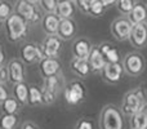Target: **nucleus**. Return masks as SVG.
I'll list each match as a JSON object with an SVG mask.
<instances>
[{
    "label": "nucleus",
    "mask_w": 147,
    "mask_h": 129,
    "mask_svg": "<svg viewBox=\"0 0 147 129\" xmlns=\"http://www.w3.org/2000/svg\"><path fill=\"white\" fill-rule=\"evenodd\" d=\"M147 103V92L143 86H136L134 89L127 92L123 97L120 111L124 116H133L145 107Z\"/></svg>",
    "instance_id": "nucleus-1"
},
{
    "label": "nucleus",
    "mask_w": 147,
    "mask_h": 129,
    "mask_svg": "<svg viewBox=\"0 0 147 129\" xmlns=\"http://www.w3.org/2000/svg\"><path fill=\"white\" fill-rule=\"evenodd\" d=\"M99 129H124V115L115 105H105L99 111Z\"/></svg>",
    "instance_id": "nucleus-2"
},
{
    "label": "nucleus",
    "mask_w": 147,
    "mask_h": 129,
    "mask_svg": "<svg viewBox=\"0 0 147 129\" xmlns=\"http://www.w3.org/2000/svg\"><path fill=\"white\" fill-rule=\"evenodd\" d=\"M28 23L17 13H13L4 22L5 35L10 43H18L23 40L28 34Z\"/></svg>",
    "instance_id": "nucleus-3"
},
{
    "label": "nucleus",
    "mask_w": 147,
    "mask_h": 129,
    "mask_svg": "<svg viewBox=\"0 0 147 129\" xmlns=\"http://www.w3.org/2000/svg\"><path fill=\"white\" fill-rule=\"evenodd\" d=\"M14 13L23 18L28 25H36L43 20V12L39 7V1L32 0H20L14 7Z\"/></svg>",
    "instance_id": "nucleus-4"
},
{
    "label": "nucleus",
    "mask_w": 147,
    "mask_h": 129,
    "mask_svg": "<svg viewBox=\"0 0 147 129\" xmlns=\"http://www.w3.org/2000/svg\"><path fill=\"white\" fill-rule=\"evenodd\" d=\"M63 84V75L52 76V78L44 79L43 84H41L40 89L43 93V105H52L57 99L58 94L61 93L62 88H65Z\"/></svg>",
    "instance_id": "nucleus-5"
},
{
    "label": "nucleus",
    "mask_w": 147,
    "mask_h": 129,
    "mask_svg": "<svg viewBox=\"0 0 147 129\" xmlns=\"http://www.w3.org/2000/svg\"><path fill=\"white\" fill-rule=\"evenodd\" d=\"M121 65L127 75L132 76V78H138L145 71L146 61L143 54H141L140 52H129L123 58Z\"/></svg>",
    "instance_id": "nucleus-6"
},
{
    "label": "nucleus",
    "mask_w": 147,
    "mask_h": 129,
    "mask_svg": "<svg viewBox=\"0 0 147 129\" xmlns=\"http://www.w3.org/2000/svg\"><path fill=\"white\" fill-rule=\"evenodd\" d=\"M86 96L85 85L81 80H72L65 86L63 89V97L65 102L69 106H76L81 103Z\"/></svg>",
    "instance_id": "nucleus-7"
},
{
    "label": "nucleus",
    "mask_w": 147,
    "mask_h": 129,
    "mask_svg": "<svg viewBox=\"0 0 147 129\" xmlns=\"http://www.w3.org/2000/svg\"><path fill=\"white\" fill-rule=\"evenodd\" d=\"M132 28L133 25L132 22L129 21L128 17H120L115 18L112 21L111 26H110V31H111V35L116 39L117 41H125V40H129V36L130 32H132Z\"/></svg>",
    "instance_id": "nucleus-8"
},
{
    "label": "nucleus",
    "mask_w": 147,
    "mask_h": 129,
    "mask_svg": "<svg viewBox=\"0 0 147 129\" xmlns=\"http://www.w3.org/2000/svg\"><path fill=\"white\" fill-rule=\"evenodd\" d=\"M45 58L41 47L35 43H26L20 49V59L23 65H35Z\"/></svg>",
    "instance_id": "nucleus-9"
},
{
    "label": "nucleus",
    "mask_w": 147,
    "mask_h": 129,
    "mask_svg": "<svg viewBox=\"0 0 147 129\" xmlns=\"http://www.w3.org/2000/svg\"><path fill=\"white\" fill-rule=\"evenodd\" d=\"M62 43L63 41L57 35L45 36V39L41 43V51L45 58H58L62 51Z\"/></svg>",
    "instance_id": "nucleus-10"
},
{
    "label": "nucleus",
    "mask_w": 147,
    "mask_h": 129,
    "mask_svg": "<svg viewBox=\"0 0 147 129\" xmlns=\"http://www.w3.org/2000/svg\"><path fill=\"white\" fill-rule=\"evenodd\" d=\"M8 70V81L13 85L20 83H25V65L21 59L13 58L8 62L7 65Z\"/></svg>",
    "instance_id": "nucleus-11"
},
{
    "label": "nucleus",
    "mask_w": 147,
    "mask_h": 129,
    "mask_svg": "<svg viewBox=\"0 0 147 129\" xmlns=\"http://www.w3.org/2000/svg\"><path fill=\"white\" fill-rule=\"evenodd\" d=\"M124 68L121 63H107L105 68L101 71V78L107 84H117L123 78Z\"/></svg>",
    "instance_id": "nucleus-12"
},
{
    "label": "nucleus",
    "mask_w": 147,
    "mask_h": 129,
    "mask_svg": "<svg viewBox=\"0 0 147 129\" xmlns=\"http://www.w3.org/2000/svg\"><path fill=\"white\" fill-rule=\"evenodd\" d=\"M39 74L43 79H48L52 76H56L61 74L62 65L58 58H44L39 62Z\"/></svg>",
    "instance_id": "nucleus-13"
},
{
    "label": "nucleus",
    "mask_w": 147,
    "mask_h": 129,
    "mask_svg": "<svg viewBox=\"0 0 147 129\" xmlns=\"http://www.w3.org/2000/svg\"><path fill=\"white\" fill-rule=\"evenodd\" d=\"M129 43L136 49H142L147 45V23L134 25L129 36Z\"/></svg>",
    "instance_id": "nucleus-14"
},
{
    "label": "nucleus",
    "mask_w": 147,
    "mask_h": 129,
    "mask_svg": "<svg viewBox=\"0 0 147 129\" xmlns=\"http://www.w3.org/2000/svg\"><path fill=\"white\" fill-rule=\"evenodd\" d=\"M92 49H93V44L89 39L84 38V36H79L74 40L72 43V56L75 58H81V59H88L89 54H90Z\"/></svg>",
    "instance_id": "nucleus-15"
},
{
    "label": "nucleus",
    "mask_w": 147,
    "mask_h": 129,
    "mask_svg": "<svg viewBox=\"0 0 147 129\" xmlns=\"http://www.w3.org/2000/svg\"><path fill=\"white\" fill-rule=\"evenodd\" d=\"M59 23L61 20L57 17V14H44L41 20V28L47 36H54L58 34Z\"/></svg>",
    "instance_id": "nucleus-16"
},
{
    "label": "nucleus",
    "mask_w": 147,
    "mask_h": 129,
    "mask_svg": "<svg viewBox=\"0 0 147 129\" xmlns=\"http://www.w3.org/2000/svg\"><path fill=\"white\" fill-rule=\"evenodd\" d=\"M88 62L89 66H90L92 72H99V74L105 68V66L107 65L106 59H105V57L102 56L101 51H99L98 45H93V49H92L90 54L88 57Z\"/></svg>",
    "instance_id": "nucleus-17"
},
{
    "label": "nucleus",
    "mask_w": 147,
    "mask_h": 129,
    "mask_svg": "<svg viewBox=\"0 0 147 129\" xmlns=\"http://www.w3.org/2000/svg\"><path fill=\"white\" fill-rule=\"evenodd\" d=\"M76 32H78V27H76L75 21L74 20H61L57 36H58L62 41L74 39V36L76 35Z\"/></svg>",
    "instance_id": "nucleus-18"
},
{
    "label": "nucleus",
    "mask_w": 147,
    "mask_h": 129,
    "mask_svg": "<svg viewBox=\"0 0 147 129\" xmlns=\"http://www.w3.org/2000/svg\"><path fill=\"white\" fill-rule=\"evenodd\" d=\"M76 4L72 0H61L58 1L56 14L59 20H72L74 14L76 12Z\"/></svg>",
    "instance_id": "nucleus-19"
},
{
    "label": "nucleus",
    "mask_w": 147,
    "mask_h": 129,
    "mask_svg": "<svg viewBox=\"0 0 147 129\" xmlns=\"http://www.w3.org/2000/svg\"><path fill=\"white\" fill-rule=\"evenodd\" d=\"M70 68L79 78H88L89 74L92 72L88 59L75 58V57H72L71 61H70Z\"/></svg>",
    "instance_id": "nucleus-20"
},
{
    "label": "nucleus",
    "mask_w": 147,
    "mask_h": 129,
    "mask_svg": "<svg viewBox=\"0 0 147 129\" xmlns=\"http://www.w3.org/2000/svg\"><path fill=\"white\" fill-rule=\"evenodd\" d=\"M129 21L132 22V25H141V23H147V7L143 3L137 1V4L134 5L132 13L128 16Z\"/></svg>",
    "instance_id": "nucleus-21"
},
{
    "label": "nucleus",
    "mask_w": 147,
    "mask_h": 129,
    "mask_svg": "<svg viewBox=\"0 0 147 129\" xmlns=\"http://www.w3.org/2000/svg\"><path fill=\"white\" fill-rule=\"evenodd\" d=\"M98 48L107 63H120V53L117 48H115L112 44L102 43L98 45Z\"/></svg>",
    "instance_id": "nucleus-22"
},
{
    "label": "nucleus",
    "mask_w": 147,
    "mask_h": 129,
    "mask_svg": "<svg viewBox=\"0 0 147 129\" xmlns=\"http://www.w3.org/2000/svg\"><path fill=\"white\" fill-rule=\"evenodd\" d=\"M13 98L21 105H28V85L26 83H20L13 85Z\"/></svg>",
    "instance_id": "nucleus-23"
},
{
    "label": "nucleus",
    "mask_w": 147,
    "mask_h": 129,
    "mask_svg": "<svg viewBox=\"0 0 147 129\" xmlns=\"http://www.w3.org/2000/svg\"><path fill=\"white\" fill-rule=\"evenodd\" d=\"M130 129H147V103L140 112L130 116Z\"/></svg>",
    "instance_id": "nucleus-24"
},
{
    "label": "nucleus",
    "mask_w": 147,
    "mask_h": 129,
    "mask_svg": "<svg viewBox=\"0 0 147 129\" xmlns=\"http://www.w3.org/2000/svg\"><path fill=\"white\" fill-rule=\"evenodd\" d=\"M28 105L30 106H41L43 105V93L39 86H28Z\"/></svg>",
    "instance_id": "nucleus-25"
},
{
    "label": "nucleus",
    "mask_w": 147,
    "mask_h": 129,
    "mask_svg": "<svg viewBox=\"0 0 147 129\" xmlns=\"http://www.w3.org/2000/svg\"><path fill=\"white\" fill-rule=\"evenodd\" d=\"M21 105L16 101L14 98L12 97H8L4 102L1 103V110H3V114H7V115H16L20 110Z\"/></svg>",
    "instance_id": "nucleus-26"
},
{
    "label": "nucleus",
    "mask_w": 147,
    "mask_h": 129,
    "mask_svg": "<svg viewBox=\"0 0 147 129\" xmlns=\"http://www.w3.org/2000/svg\"><path fill=\"white\" fill-rule=\"evenodd\" d=\"M136 4H137V1H134V0H117L116 8L120 14H123V17H128L132 13Z\"/></svg>",
    "instance_id": "nucleus-27"
},
{
    "label": "nucleus",
    "mask_w": 147,
    "mask_h": 129,
    "mask_svg": "<svg viewBox=\"0 0 147 129\" xmlns=\"http://www.w3.org/2000/svg\"><path fill=\"white\" fill-rule=\"evenodd\" d=\"M17 115L3 114L0 116V129H14L17 125Z\"/></svg>",
    "instance_id": "nucleus-28"
},
{
    "label": "nucleus",
    "mask_w": 147,
    "mask_h": 129,
    "mask_svg": "<svg viewBox=\"0 0 147 129\" xmlns=\"http://www.w3.org/2000/svg\"><path fill=\"white\" fill-rule=\"evenodd\" d=\"M39 7L41 12H44L45 14H56L58 1L57 0H39Z\"/></svg>",
    "instance_id": "nucleus-29"
},
{
    "label": "nucleus",
    "mask_w": 147,
    "mask_h": 129,
    "mask_svg": "<svg viewBox=\"0 0 147 129\" xmlns=\"http://www.w3.org/2000/svg\"><path fill=\"white\" fill-rule=\"evenodd\" d=\"M106 12V8L102 4V0H93L92 1V7H90V12H89V16L90 17H102Z\"/></svg>",
    "instance_id": "nucleus-30"
},
{
    "label": "nucleus",
    "mask_w": 147,
    "mask_h": 129,
    "mask_svg": "<svg viewBox=\"0 0 147 129\" xmlns=\"http://www.w3.org/2000/svg\"><path fill=\"white\" fill-rule=\"evenodd\" d=\"M13 14V7L9 1H0V21L5 22Z\"/></svg>",
    "instance_id": "nucleus-31"
},
{
    "label": "nucleus",
    "mask_w": 147,
    "mask_h": 129,
    "mask_svg": "<svg viewBox=\"0 0 147 129\" xmlns=\"http://www.w3.org/2000/svg\"><path fill=\"white\" fill-rule=\"evenodd\" d=\"M92 1H93V0H78V1H75V4H76V8L79 9V12L85 16H89Z\"/></svg>",
    "instance_id": "nucleus-32"
},
{
    "label": "nucleus",
    "mask_w": 147,
    "mask_h": 129,
    "mask_svg": "<svg viewBox=\"0 0 147 129\" xmlns=\"http://www.w3.org/2000/svg\"><path fill=\"white\" fill-rule=\"evenodd\" d=\"M75 129H94V127H93L92 120L86 119V118H81V119H79V122L76 123Z\"/></svg>",
    "instance_id": "nucleus-33"
},
{
    "label": "nucleus",
    "mask_w": 147,
    "mask_h": 129,
    "mask_svg": "<svg viewBox=\"0 0 147 129\" xmlns=\"http://www.w3.org/2000/svg\"><path fill=\"white\" fill-rule=\"evenodd\" d=\"M8 81V70L7 66H1L0 67V84H4Z\"/></svg>",
    "instance_id": "nucleus-34"
},
{
    "label": "nucleus",
    "mask_w": 147,
    "mask_h": 129,
    "mask_svg": "<svg viewBox=\"0 0 147 129\" xmlns=\"http://www.w3.org/2000/svg\"><path fill=\"white\" fill-rule=\"evenodd\" d=\"M7 98H8V92H7V89H5L4 84H0V105H1Z\"/></svg>",
    "instance_id": "nucleus-35"
},
{
    "label": "nucleus",
    "mask_w": 147,
    "mask_h": 129,
    "mask_svg": "<svg viewBox=\"0 0 147 129\" xmlns=\"http://www.w3.org/2000/svg\"><path fill=\"white\" fill-rule=\"evenodd\" d=\"M21 129H39V127L32 122H25L21 125Z\"/></svg>",
    "instance_id": "nucleus-36"
},
{
    "label": "nucleus",
    "mask_w": 147,
    "mask_h": 129,
    "mask_svg": "<svg viewBox=\"0 0 147 129\" xmlns=\"http://www.w3.org/2000/svg\"><path fill=\"white\" fill-rule=\"evenodd\" d=\"M102 4H103V7L107 9V8L112 7V5H116V1H115V0H102Z\"/></svg>",
    "instance_id": "nucleus-37"
},
{
    "label": "nucleus",
    "mask_w": 147,
    "mask_h": 129,
    "mask_svg": "<svg viewBox=\"0 0 147 129\" xmlns=\"http://www.w3.org/2000/svg\"><path fill=\"white\" fill-rule=\"evenodd\" d=\"M4 59H5V54H4V51H3L1 45H0V67L4 66Z\"/></svg>",
    "instance_id": "nucleus-38"
},
{
    "label": "nucleus",
    "mask_w": 147,
    "mask_h": 129,
    "mask_svg": "<svg viewBox=\"0 0 147 129\" xmlns=\"http://www.w3.org/2000/svg\"><path fill=\"white\" fill-rule=\"evenodd\" d=\"M0 23H1V21H0Z\"/></svg>",
    "instance_id": "nucleus-39"
},
{
    "label": "nucleus",
    "mask_w": 147,
    "mask_h": 129,
    "mask_svg": "<svg viewBox=\"0 0 147 129\" xmlns=\"http://www.w3.org/2000/svg\"><path fill=\"white\" fill-rule=\"evenodd\" d=\"M146 7H147V5H146Z\"/></svg>",
    "instance_id": "nucleus-40"
}]
</instances>
